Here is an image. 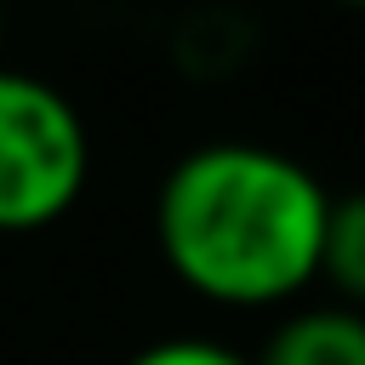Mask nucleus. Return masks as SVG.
Segmentation results:
<instances>
[{
  "instance_id": "7ed1b4c3",
  "label": "nucleus",
  "mask_w": 365,
  "mask_h": 365,
  "mask_svg": "<svg viewBox=\"0 0 365 365\" xmlns=\"http://www.w3.org/2000/svg\"><path fill=\"white\" fill-rule=\"evenodd\" d=\"M251 365H365V314L325 302L285 314Z\"/></svg>"
},
{
  "instance_id": "f03ea898",
  "label": "nucleus",
  "mask_w": 365,
  "mask_h": 365,
  "mask_svg": "<svg viewBox=\"0 0 365 365\" xmlns=\"http://www.w3.org/2000/svg\"><path fill=\"white\" fill-rule=\"evenodd\" d=\"M91 177V137L68 91L0 68V234H40L74 211Z\"/></svg>"
},
{
  "instance_id": "39448f33",
  "label": "nucleus",
  "mask_w": 365,
  "mask_h": 365,
  "mask_svg": "<svg viewBox=\"0 0 365 365\" xmlns=\"http://www.w3.org/2000/svg\"><path fill=\"white\" fill-rule=\"evenodd\" d=\"M125 365H251V359L217 336H165V342L137 348Z\"/></svg>"
},
{
  "instance_id": "423d86ee",
  "label": "nucleus",
  "mask_w": 365,
  "mask_h": 365,
  "mask_svg": "<svg viewBox=\"0 0 365 365\" xmlns=\"http://www.w3.org/2000/svg\"><path fill=\"white\" fill-rule=\"evenodd\" d=\"M331 6H342V11H365V0H331Z\"/></svg>"
},
{
  "instance_id": "f257e3e1",
  "label": "nucleus",
  "mask_w": 365,
  "mask_h": 365,
  "mask_svg": "<svg viewBox=\"0 0 365 365\" xmlns=\"http://www.w3.org/2000/svg\"><path fill=\"white\" fill-rule=\"evenodd\" d=\"M331 194L285 148L217 137L154 188V245L177 285L217 308H279L319 279Z\"/></svg>"
},
{
  "instance_id": "20e7f679",
  "label": "nucleus",
  "mask_w": 365,
  "mask_h": 365,
  "mask_svg": "<svg viewBox=\"0 0 365 365\" xmlns=\"http://www.w3.org/2000/svg\"><path fill=\"white\" fill-rule=\"evenodd\" d=\"M319 279L342 297V308L365 314V188L331 200L319 240Z\"/></svg>"
},
{
  "instance_id": "0eeeda50",
  "label": "nucleus",
  "mask_w": 365,
  "mask_h": 365,
  "mask_svg": "<svg viewBox=\"0 0 365 365\" xmlns=\"http://www.w3.org/2000/svg\"><path fill=\"white\" fill-rule=\"evenodd\" d=\"M0 40H6V6H0Z\"/></svg>"
}]
</instances>
